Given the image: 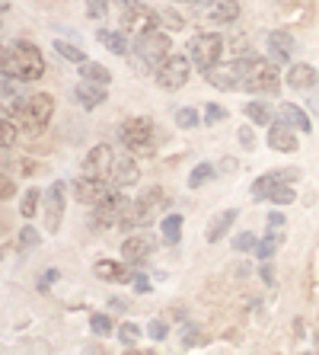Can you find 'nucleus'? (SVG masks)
Wrapping results in <instances>:
<instances>
[{
	"mask_svg": "<svg viewBox=\"0 0 319 355\" xmlns=\"http://www.w3.org/2000/svg\"><path fill=\"white\" fill-rule=\"evenodd\" d=\"M170 35L163 29H154V33H144L134 39L131 51H128V61L138 74H156L160 67L170 61Z\"/></svg>",
	"mask_w": 319,
	"mask_h": 355,
	"instance_id": "f257e3e1",
	"label": "nucleus"
},
{
	"mask_svg": "<svg viewBox=\"0 0 319 355\" xmlns=\"http://www.w3.org/2000/svg\"><path fill=\"white\" fill-rule=\"evenodd\" d=\"M3 74L17 77V80H39L45 74V58L33 42L13 39L3 49Z\"/></svg>",
	"mask_w": 319,
	"mask_h": 355,
	"instance_id": "f03ea898",
	"label": "nucleus"
},
{
	"mask_svg": "<svg viewBox=\"0 0 319 355\" xmlns=\"http://www.w3.org/2000/svg\"><path fill=\"white\" fill-rule=\"evenodd\" d=\"M237 71H239V90L278 96V87H281L278 67L268 64L265 58H239L237 61Z\"/></svg>",
	"mask_w": 319,
	"mask_h": 355,
	"instance_id": "7ed1b4c3",
	"label": "nucleus"
},
{
	"mask_svg": "<svg viewBox=\"0 0 319 355\" xmlns=\"http://www.w3.org/2000/svg\"><path fill=\"white\" fill-rule=\"evenodd\" d=\"M51 112H55V96L51 93H35V96H26L17 103V119L23 125H29L33 132H42L51 122Z\"/></svg>",
	"mask_w": 319,
	"mask_h": 355,
	"instance_id": "20e7f679",
	"label": "nucleus"
},
{
	"mask_svg": "<svg viewBox=\"0 0 319 355\" xmlns=\"http://www.w3.org/2000/svg\"><path fill=\"white\" fill-rule=\"evenodd\" d=\"M221 51H224V39L217 33H201L188 42V58H192V64L201 67V71L217 64V61H221Z\"/></svg>",
	"mask_w": 319,
	"mask_h": 355,
	"instance_id": "39448f33",
	"label": "nucleus"
},
{
	"mask_svg": "<svg viewBox=\"0 0 319 355\" xmlns=\"http://www.w3.org/2000/svg\"><path fill=\"white\" fill-rule=\"evenodd\" d=\"M125 211H128V198H125L118 189H112L99 205H93V224H96L99 231L118 227V221H122Z\"/></svg>",
	"mask_w": 319,
	"mask_h": 355,
	"instance_id": "423d86ee",
	"label": "nucleus"
},
{
	"mask_svg": "<svg viewBox=\"0 0 319 355\" xmlns=\"http://www.w3.org/2000/svg\"><path fill=\"white\" fill-rule=\"evenodd\" d=\"M122 141L134 154H150L154 150V122L150 119H128L122 125Z\"/></svg>",
	"mask_w": 319,
	"mask_h": 355,
	"instance_id": "0eeeda50",
	"label": "nucleus"
},
{
	"mask_svg": "<svg viewBox=\"0 0 319 355\" xmlns=\"http://www.w3.org/2000/svg\"><path fill=\"white\" fill-rule=\"evenodd\" d=\"M188 74H192L188 58H182V55H172V58L166 61L160 71H156V87H163V90H179V87H185Z\"/></svg>",
	"mask_w": 319,
	"mask_h": 355,
	"instance_id": "6e6552de",
	"label": "nucleus"
},
{
	"mask_svg": "<svg viewBox=\"0 0 319 355\" xmlns=\"http://www.w3.org/2000/svg\"><path fill=\"white\" fill-rule=\"evenodd\" d=\"M112 166H115V157H112V148L109 144H99L86 154L83 160V176H93V180H106L112 176Z\"/></svg>",
	"mask_w": 319,
	"mask_h": 355,
	"instance_id": "1a4fd4ad",
	"label": "nucleus"
},
{
	"mask_svg": "<svg viewBox=\"0 0 319 355\" xmlns=\"http://www.w3.org/2000/svg\"><path fill=\"white\" fill-rule=\"evenodd\" d=\"M150 253H154V237L150 234H131V237L122 243V257L128 266H140V263H147Z\"/></svg>",
	"mask_w": 319,
	"mask_h": 355,
	"instance_id": "9d476101",
	"label": "nucleus"
},
{
	"mask_svg": "<svg viewBox=\"0 0 319 355\" xmlns=\"http://www.w3.org/2000/svg\"><path fill=\"white\" fill-rule=\"evenodd\" d=\"M109 182L106 180H93V176H77L74 180V196L83 205H99L102 198L109 196Z\"/></svg>",
	"mask_w": 319,
	"mask_h": 355,
	"instance_id": "9b49d317",
	"label": "nucleus"
},
{
	"mask_svg": "<svg viewBox=\"0 0 319 355\" xmlns=\"http://www.w3.org/2000/svg\"><path fill=\"white\" fill-rule=\"evenodd\" d=\"M61 215H64V182H51L48 202H45V227L51 234L61 227Z\"/></svg>",
	"mask_w": 319,
	"mask_h": 355,
	"instance_id": "f8f14e48",
	"label": "nucleus"
},
{
	"mask_svg": "<svg viewBox=\"0 0 319 355\" xmlns=\"http://www.w3.org/2000/svg\"><path fill=\"white\" fill-rule=\"evenodd\" d=\"M205 80L217 90H239V71H237V61L233 64H214L205 71Z\"/></svg>",
	"mask_w": 319,
	"mask_h": 355,
	"instance_id": "ddd939ff",
	"label": "nucleus"
},
{
	"mask_svg": "<svg viewBox=\"0 0 319 355\" xmlns=\"http://www.w3.org/2000/svg\"><path fill=\"white\" fill-rule=\"evenodd\" d=\"M300 180V170L297 166H284V170H271V173L259 176V180L253 182V196L255 198H265V192L271 189V186H278V182H297Z\"/></svg>",
	"mask_w": 319,
	"mask_h": 355,
	"instance_id": "4468645a",
	"label": "nucleus"
},
{
	"mask_svg": "<svg viewBox=\"0 0 319 355\" xmlns=\"http://www.w3.org/2000/svg\"><path fill=\"white\" fill-rule=\"evenodd\" d=\"M156 23H160V19H156V10H150V7H134L125 13V29H128V33H138V35L154 33Z\"/></svg>",
	"mask_w": 319,
	"mask_h": 355,
	"instance_id": "2eb2a0df",
	"label": "nucleus"
},
{
	"mask_svg": "<svg viewBox=\"0 0 319 355\" xmlns=\"http://www.w3.org/2000/svg\"><path fill=\"white\" fill-rule=\"evenodd\" d=\"M278 119H281V125L294 128V132H303V135L313 132V125H310V119H307V112H303L300 106H294V103H281Z\"/></svg>",
	"mask_w": 319,
	"mask_h": 355,
	"instance_id": "dca6fc26",
	"label": "nucleus"
},
{
	"mask_svg": "<svg viewBox=\"0 0 319 355\" xmlns=\"http://www.w3.org/2000/svg\"><path fill=\"white\" fill-rule=\"evenodd\" d=\"M74 96L80 99L83 109H96V106H102V103H106V87H102V83L80 80V83H77V90H74Z\"/></svg>",
	"mask_w": 319,
	"mask_h": 355,
	"instance_id": "f3484780",
	"label": "nucleus"
},
{
	"mask_svg": "<svg viewBox=\"0 0 319 355\" xmlns=\"http://www.w3.org/2000/svg\"><path fill=\"white\" fill-rule=\"evenodd\" d=\"M131 205H134V211H138L140 224H147L150 218H154V211H156V208L163 205V189H156V186H154V189H147V192H144V196H140V198H134Z\"/></svg>",
	"mask_w": 319,
	"mask_h": 355,
	"instance_id": "a211bd4d",
	"label": "nucleus"
},
{
	"mask_svg": "<svg viewBox=\"0 0 319 355\" xmlns=\"http://www.w3.org/2000/svg\"><path fill=\"white\" fill-rule=\"evenodd\" d=\"M268 148L271 150H281V154H291V150H297L294 128H287V125H271V128H268Z\"/></svg>",
	"mask_w": 319,
	"mask_h": 355,
	"instance_id": "6ab92c4d",
	"label": "nucleus"
},
{
	"mask_svg": "<svg viewBox=\"0 0 319 355\" xmlns=\"http://www.w3.org/2000/svg\"><path fill=\"white\" fill-rule=\"evenodd\" d=\"M112 186L115 189H122V186H131L138 182V164L131 157H115V166H112Z\"/></svg>",
	"mask_w": 319,
	"mask_h": 355,
	"instance_id": "aec40b11",
	"label": "nucleus"
},
{
	"mask_svg": "<svg viewBox=\"0 0 319 355\" xmlns=\"http://www.w3.org/2000/svg\"><path fill=\"white\" fill-rule=\"evenodd\" d=\"M93 272H96V279H102V282H131L134 279V275L128 272V266L115 263V259H99Z\"/></svg>",
	"mask_w": 319,
	"mask_h": 355,
	"instance_id": "412c9836",
	"label": "nucleus"
},
{
	"mask_svg": "<svg viewBox=\"0 0 319 355\" xmlns=\"http://www.w3.org/2000/svg\"><path fill=\"white\" fill-rule=\"evenodd\" d=\"M316 80L319 74L313 64H291V71H287V87H294V90H310Z\"/></svg>",
	"mask_w": 319,
	"mask_h": 355,
	"instance_id": "4be33fe9",
	"label": "nucleus"
},
{
	"mask_svg": "<svg viewBox=\"0 0 319 355\" xmlns=\"http://www.w3.org/2000/svg\"><path fill=\"white\" fill-rule=\"evenodd\" d=\"M268 51L275 61H291L294 58V39L287 33H268Z\"/></svg>",
	"mask_w": 319,
	"mask_h": 355,
	"instance_id": "5701e85b",
	"label": "nucleus"
},
{
	"mask_svg": "<svg viewBox=\"0 0 319 355\" xmlns=\"http://www.w3.org/2000/svg\"><path fill=\"white\" fill-rule=\"evenodd\" d=\"M239 17V3L237 0H214L208 7V19L211 23H237Z\"/></svg>",
	"mask_w": 319,
	"mask_h": 355,
	"instance_id": "b1692460",
	"label": "nucleus"
},
{
	"mask_svg": "<svg viewBox=\"0 0 319 355\" xmlns=\"http://www.w3.org/2000/svg\"><path fill=\"white\" fill-rule=\"evenodd\" d=\"M233 221H237V208H227V211H221V215H214L211 224H208V231H205L208 243H217V240L230 231V224Z\"/></svg>",
	"mask_w": 319,
	"mask_h": 355,
	"instance_id": "393cba45",
	"label": "nucleus"
},
{
	"mask_svg": "<svg viewBox=\"0 0 319 355\" xmlns=\"http://www.w3.org/2000/svg\"><path fill=\"white\" fill-rule=\"evenodd\" d=\"M96 39L106 45L112 55H128L131 51V45H128V35H125V29H118V33H109V29H99Z\"/></svg>",
	"mask_w": 319,
	"mask_h": 355,
	"instance_id": "a878e982",
	"label": "nucleus"
},
{
	"mask_svg": "<svg viewBox=\"0 0 319 355\" xmlns=\"http://www.w3.org/2000/svg\"><path fill=\"white\" fill-rule=\"evenodd\" d=\"M80 74H83V80H90V83H102V87H106V83L112 80V74H109V67H106V64H99V61H86V64H80Z\"/></svg>",
	"mask_w": 319,
	"mask_h": 355,
	"instance_id": "bb28decb",
	"label": "nucleus"
},
{
	"mask_svg": "<svg viewBox=\"0 0 319 355\" xmlns=\"http://www.w3.org/2000/svg\"><path fill=\"white\" fill-rule=\"evenodd\" d=\"M160 234H163V243H179L182 240V215H170L163 224H160Z\"/></svg>",
	"mask_w": 319,
	"mask_h": 355,
	"instance_id": "cd10ccee",
	"label": "nucleus"
},
{
	"mask_svg": "<svg viewBox=\"0 0 319 355\" xmlns=\"http://www.w3.org/2000/svg\"><path fill=\"white\" fill-rule=\"evenodd\" d=\"M265 198L275 202V205H291V202H294V182H278V186H271V189L265 192Z\"/></svg>",
	"mask_w": 319,
	"mask_h": 355,
	"instance_id": "c85d7f7f",
	"label": "nucleus"
},
{
	"mask_svg": "<svg viewBox=\"0 0 319 355\" xmlns=\"http://www.w3.org/2000/svg\"><path fill=\"white\" fill-rule=\"evenodd\" d=\"M243 112L253 119L255 125H271V109L265 106V103H246Z\"/></svg>",
	"mask_w": 319,
	"mask_h": 355,
	"instance_id": "c756f323",
	"label": "nucleus"
},
{
	"mask_svg": "<svg viewBox=\"0 0 319 355\" xmlns=\"http://www.w3.org/2000/svg\"><path fill=\"white\" fill-rule=\"evenodd\" d=\"M156 19H160V26H163V29H170V33L185 29V19H182L176 10H156Z\"/></svg>",
	"mask_w": 319,
	"mask_h": 355,
	"instance_id": "7c9ffc66",
	"label": "nucleus"
},
{
	"mask_svg": "<svg viewBox=\"0 0 319 355\" xmlns=\"http://www.w3.org/2000/svg\"><path fill=\"white\" fill-rule=\"evenodd\" d=\"M281 240H284V237H275V234H265V240H259V250H255V257H259V259H271V257H275V253H278Z\"/></svg>",
	"mask_w": 319,
	"mask_h": 355,
	"instance_id": "2f4dec72",
	"label": "nucleus"
},
{
	"mask_svg": "<svg viewBox=\"0 0 319 355\" xmlns=\"http://www.w3.org/2000/svg\"><path fill=\"white\" fill-rule=\"evenodd\" d=\"M55 49H57V55H61V58L77 61V64H86V55H83L77 45H71V42H55Z\"/></svg>",
	"mask_w": 319,
	"mask_h": 355,
	"instance_id": "473e14b6",
	"label": "nucleus"
},
{
	"mask_svg": "<svg viewBox=\"0 0 319 355\" xmlns=\"http://www.w3.org/2000/svg\"><path fill=\"white\" fill-rule=\"evenodd\" d=\"M211 176H214V166L211 164H198L195 170H192V176H188V186H192V189H198V186H205Z\"/></svg>",
	"mask_w": 319,
	"mask_h": 355,
	"instance_id": "72a5a7b5",
	"label": "nucleus"
},
{
	"mask_svg": "<svg viewBox=\"0 0 319 355\" xmlns=\"http://www.w3.org/2000/svg\"><path fill=\"white\" fill-rule=\"evenodd\" d=\"M13 141H17V128H13V119L3 116V119H0V144H3V150L13 148Z\"/></svg>",
	"mask_w": 319,
	"mask_h": 355,
	"instance_id": "f704fd0d",
	"label": "nucleus"
},
{
	"mask_svg": "<svg viewBox=\"0 0 319 355\" xmlns=\"http://www.w3.org/2000/svg\"><path fill=\"white\" fill-rule=\"evenodd\" d=\"M233 250H237V253H255V250H259V240H255L249 231H243L233 237Z\"/></svg>",
	"mask_w": 319,
	"mask_h": 355,
	"instance_id": "c9c22d12",
	"label": "nucleus"
},
{
	"mask_svg": "<svg viewBox=\"0 0 319 355\" xmlns=\"http://www.w3.org/2000/svg\"><path fill=\"white\" fill-rule=\"evenodd\" d=\"M39 189H29V192H26V196H23V205H19V211H23V218H33L35 215V211H39Z\"/></svg>",
	"mask_w": 319,
	"mask_h": 355,
	"instance_id": "e433bc0d",
	"label": "nucleus"
},
{
	"mask_svg": "<svg viewBox=\"0 0 319 355\" xmlns=\"http://www.w3.org/2000/svg\"><path fill=\"white\" fill-rule=\"evenodd\" d=\"M90 330L96 333V336H109V333H112V320H109L106 314H93L90 317Z\"/></svg>",
	"mask_w": 319,
	"mask_h": 355,
	"instance_id": "4c0bfd02",
	"label": "nucleus"
},
{
	"mask_svg": "<svg viewBox=\"0 0 319 355\" xmlns=\"http://www.w3.org/2000/svg\"><path fill=\"white\" fill-rule=\"evenodd\" d=\"M118 339H122L125 346H134V343L140 339V327H134V323H122V327H118Z\"/></svg>",
	"mask_w": 319,
	"mask_h": 355,
	"instance_id": "58836bf2",
	"label": "nucleus"
},
{
	"mask_svg": "<svg viewBox=\"0 0 319 355\" xmlns=\"http://www.w3.org/2000/svg\"><path fill=\"white\" fill-rule=\"evenodd\" d=\"M176 125H179V128H195V125H198V112L192 106L179 109V112H176Z\"/></svg>",
	"mask_w": 319,
	"mask_h": 355,
	"instance_id": "ea45409f",
	"label": "nucleus"
},
{
	"mask_svg": "<svg viewBox=\"0 0 319 355\" xmlns=\"http://www.w3.org/2000/svg\"><path fill=\"white\" fill-rule=\"evenodd\" d=\"M86 13H90V19H106L109 13V0H86Z\"/></svg>",
	"mask_w": 319,
	"mask_h": 355,
	"instance_id": "a19ab883",
	"label": "nucleus"
},
{
	"mask_svg": "<svg viewBox=\"0 0 319 355\" xmlns=\"http://www.w3.org/2000/svg\"><path fill=\"white\" fill-rule=\"evenodd\" d=\"M227 119V109L217 106V103H211V106H205V125H217Z\"/></svg>",
	"mask_w": 319,
	"mask_h": 355,
	"instance_id": "79ce46f5",
	"label": "nucleus"
},
{
	"mask_svg": "<svg viewBox=\"0 0 319 355\" xmlns=\"http://www.w3.org/2000/svg\"><path fill=\"white\" fill-rule=\"evenodd\" d=\"M19 247H23V250H29V247H39V231L26 224L23 231H19Z\"/></svg>",
	"mask_w": 319,
	"mask_h": 355,
	"instance_id": "37998d69",
	"label": "nucleus"
},
{
	"mask_svg": "<svg viewBox=\"0 0 319 355\" xmlns=\"http://www.w3.org/2000/svg\"><path fill=\"white\" fill-rule=\"evenodd\" d=\"M268 234H275V237H284V215L271 211V215H268Z\"/></svg>",
	"mask_w": 319,
	"mask_h": 355,
	"instance_id": "c03bdc74",
	"label": "nucleus"
},
{
	"mask_svg": "<svg viewBox=\"0 0 319 355\" xmlns=\"http://www.w3.org/2000/svg\"><path fill=\"white\" fill-rule=\"evenodd\" d=\"M147 333H150V339H156V343H160V339H166V333H170V327H166L163 320H154L147 327Z\"/></svg>",
	"mask_w": 319,
	"mask_h": 355,
	"instance_id": "a18cd8bd",
	"label": "nucleus"
},
{
	"mask_svg": "<svg viewBox=\"0 0 319 355\" xmlns=\"http://www.w3.org/2000/svg\"><path fill=\"white\" fill-rule=\"evenodd\" d=\"M239 144H243L246 150H253V144H255V135H253V128H249V125H246V128H239Z\"/></svg>",
	"mask_w": 319,
	"mask_h": 355,
	"instance_id": "49530a36",
	"label": "nucleus"
},
{
	"mask_svg": "<svg viewBox=\"0 0 319 355\" xmlns=\"http://www.w3.org/2000/svg\"><path fill=\"white\" fill-rule=\"evenodd\" d=\"M131 282H134V291H138V295H147V291H150V279H147V275L138 272Z\"/></svg>",
	"mask_w": 319,
	"mask_h": 355,
	"instance_id": "de8ad7c7",
	"label": "nucleus"
},
{
	"mask_svg": "<svg viewBox=\"0 0 319 355\" xmlns=\"http://www.w3.org/2000/svg\"><path fill=\"white\" fill-rule=\"evenodd\" d=\"M195 339H198V327H192V323H188L185 333H182V343H185V346H192Z\"/></svg>",
	"mask_w": 319,
	"mask_h": 355,
	"instance_id": "09e8293b",
	"label": "nucleus"
},
{
	"mask_svg": "<svg viewBox=\"0 0 319 355\" xmlns=\"http://www.w3.org/2000/svg\"><path fill=\"white\" fill-rule=\"evenodd\" d=\"M55 279H57V269H48V272L42 275V282H39V291H45V288H48V285H51V282H55Z\"/></svg>",
	"mask_w": 319,
	"mask_h": 355,
	"instance_id": "8fccbe9b",
	"label": "nucleus"
},
{
	"mask_svg": "<svg viewBox=\"0 0 319 355\" xmlns=\"http://www.w3.org/2000/svg\"><path fill=\"white\" fill-rule=\"evenodd\" d=\"M109 304H112V311H118V314H122L125 307H128V301H122V297H112V301H109Z\"/></svg>",
	"mask_w": 319,
	"mask_h": 355,
	"instance_id": "3c124183",
	"label": "nucleus"
},
{
	"mask_svg": "<svg viewBox=\"0 0 319 355\" xmlns=\"http://www.w3.org/2000/svg\"><path fill=\"white\" fill-rule=\"evenodd\" d=\"M262 279H265V282L275 279V269H271V263H265V266H262Z\"/></svg>",
	"mask_w": 319,
	"mask_h": 355,
	"instance_id": "603ef678",
	"label": "nucleus"
},
{
	"mask_svg": "<svg viewBox=\"0 0 319 355\" xmlns=\"http://www.w3.org/2000/svg\"><path fill=\"white\" fill-rule=\"evenodd\" d=\"M185 3H198V0H185Z\"/></svg>",
	"mask_w": 319,
	"mask_h": 355,
	"instance_id": "864d4df0",
	"label": "nucleus"
},
{
	"mask_svg": "<svg viewBox=\"0 0 319 355\" xmlns=\"http://www.w3.org/2000/svg\"><path fill=\"white\" fill-rule=\"evenodd\" d=\"M128 355H138V352H128Z\"/></svg>",
	"mask_w": 319,
	"mask_h": 355,
	"instance_id": "5fc2aeb1",
	"label": "nucleus"
}]
</instances>
